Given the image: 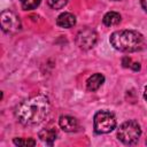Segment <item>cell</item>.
I'll list each match as a JSON object with an SVG mask.
<instances>
[{
  "label": "cell",
  "instance_id": "obj_1",
  "mask_svg": "<svg viewBox=\"0 0 147 147\" xmlns=\"http://www.w3.org/2000/svg\"><path fill=\"white\" fill-rule=\"evenodd\" d=\"M49 109L48 99L44 95H37L22 101L16 107L15 115L23 125H37L46 118Z\"/></svg>",
  "mask_w": 147,
  "mask_h": 147
},
{
  "label": "cell",
  "instance_id": "obj_2",
  "mask_svg": "<svg viewBox=\"0 0 147 147\" xmlns=\"http://www.w3.org/2000/svg\"><path fill=\"white\" fill-rule=\"evenodd\" d=\"M111 46L121 52H136L144 45L141 33L134 30H119L111 33L109 39Z\"/></svg>",
  "mask_w": 147,
  "mask_h": 147
},
{
  "label": "cell",
  "instance_id": "obj_3",
  "mask_svg": "<svg viewBox=\"0 0 147 147\" xmlns=\"http://www.w3.org/2000/svg\"><path fill=\"white\" fill-rule=\"evenodd\" d=\"M141 134V129L138 122L127 121L124 122L117 130V138L124 145H134L139 140Z\"/></svg>",
  "mask_w": 147,
  "mask_h": 147
},
{
  "label": "cell",
  "instance_id": "obj_4",
  "mask_svg": "<svg viewBox=\"0 0 147 147\" xmlns=\"http://www.w3.org/2000/svg\"><path fill=\"white\" fill-rule=\"evenodd\" d=\"M116 127L114 114L107 110H100L94 115V131L99 134L108 133Z\"/></svg>",
  "mask_w": 147,
  "mask_h": 147
},
{
  "label": "cell",
  "instance_id": "obj_5",
  "mask_svg": "<svg viewBox=\"0 0 147 147\" xmlns=\"http://www.w3.org/2000/svg\"><path fill=\"white\" fill-rule=\"evenodd\" d=\"M0 22H1V29L3 32L8 34H15L21 30V20L18 16L10 11V10H3L0 14Z\"/></svg>",
  "mask_w": 147,
  "mask_h": 147
},
{
  "label": "cell",
  "instance_id": "obj_6",
  "mask_svg": "<svg viewBox=\"0 0 147 147\" xmlns=\"http://www.w3.org/2000/svg\"><path fill=\"white\" fill-rule=\"evenodd\" d=\"M98 40L96 32L91 28H85L80 30L76 36V44L80 49H91Z\"/></svg>",
  "mask_w": 147,
  "mask_h": 147
},
{
  "label": "cell",
  "instance_id": "obj_7",
  "mask_svg": "<svg viewBox=\"0 0 147 147\" xmlns=\"http://www.w3.org/2000/svg\"><path fill=\"white\" fill-rule=\"evenodd\" d=\"M59 124L60 127L65 132H75L78 129V121L72 116H61Z\"/></svg>",
  "mask_w": 147,
  "mask_h": 147
},
{
  "label": "cell",
  "instance_id": "obj_8",
  "mask_svg": "<svg viewBox=\"0 0 147 147\" xmlns=\"http://www.w3.org/2000/svg\"><path fill=\"white\" fill-rule=\"evenodd\" d=\"M56 24L60 28H72L76 24V17L71 13H62L57 16Z\"/></svg>",
  "mask_w": 147,
  "mask_h": 147
},
{
  "label": "cell",
  "instance_id": "obj_9",
  "mask_svg": "<svg viewBox=\"0 0 147 147\" xmlns=\"http://www.w3.org/2000/svg\"><path fill=\"white\" fill-rule=\"evenodd\" d=\"M103 82H105L103 75H101V74H94V75H92L87 79V82H86V88L88 91L94 92V91H96L103 84Z\"/></svg>",
  "mask_w": 147,
  "mask_h": 147
},
{
  "label": "cell",
  "instance_id": "obj_10",
  "mask_svg": "<svg viewBox=\"0 0 147 147\" xmlns=\"http://www.w3.org/2000/svg\"><path fill=\"white\" fill-rule=\"evenodd\" d=\"M56 131L54 129H44L39 132L38 137L40 138L41 141L46 142L47 145H53V141L56 139Z\"/></svg>",
  "mask_w": 147,
  "mask_h": 147
},
{
  "label": "cell",
  "instance_id": "obj_11",
  "mask_svg": "<svg viewBox=\"0 0 147 147\" xmlns=\"http://www.w3.org/2000/svg\"><path fill=\"white\" fill-rule=\"evenodd\" d=\"M102 22L105 25L107 26H114V25H117L119 22H121V15L116 11H108L103 18H102Z\"/></svg>",
  "mask_w": 147,
  "mask_h": 147
},
{
  "label": "cell",
  "instance_id": "obj_12",
  "mask_svg": "<svg viewBox=\"0 0 147 147\" xmlns=\"http://www.w3.org/2000/svg\"><path fill=\"white\" fill-rule=\"evenodd\" d=\"M13 142H14L16 146H20V147H30V146H34V145H36V141H34L32 138H28V139L15 138V139L13 140Z\"/></svg>",
  "mask_w": 147,
  "mask_h": 147
},
{
  "label": "cell",
  "instance_id": "obj_13",
  "mask_svg": "<svg viewBox=\"0 0 147 147\" xmlns=\"http://www.w3.org/2000/svg\"><path fill=\"white\" fill-rule=\"evenodd\" d=\"M41 0H21V5L22 8L24 10H30V9H34L39 6Z\"/></svg>",
  "mask_w": 147,
  "mask_h": 147
},
{
  "label": "cell",
  "instance_id": "obj_14",
  "mask_svg": "<svg viewBox=\"0 0 147 147\" xmlns=\"http://www.w3.org/2000/svg\"><path fill=\"white\" fill-rule=\"evenodd\" d=\"M46 1H47L48 6L51 8H53V9H61V8H63L68 3L69 0H46Z\"/></svg>",
  "mask_w": 147,
  "mask_h": 147
},
{
  "label": "cell",
  "instance_id": "obj_15",
  "mask_svg": "<svg viewBox=\"0 0 147 147\" xmlns=\"http://www.w3.org/2000/svg\"><path fill=\"white\" fill-rule=\"evenodd\" d=\"M122 64H123L124 68L131 67V59H130L129 56H124V57L122 59Z\"/></svg>",
  "mask_w": 147,
  "mask_h": 147
},
{
  "label": "cell",
  "instance_id": "obj_16",
  "mask_svg": "<svg viewBox=\"0 0 147 147\" xmlns=\"http://www.w3.org/2000/svg\"><path fill=\"white\" fill-rule=\"evenodd\" d=\"M131 68L134 70V71H139L140 70V64L139 63H131Z\"/></svg>",
  "mask_w": 147,
  "mask_h": 147
},
{
  "label": "cell",
  "instance_id": "obj_17",
  "mask_svg": "<svg viewBox=\"0 0 147 147\" xmlns=\"http://www.w3.org/2000/svg\"><path fill=\"white\" fill-rule=\"evenodd\" d=\"M140 2H141V7L147 11V0H141Z\"/></svg>",
  "mask_w": 147,
  "mask_h": 147
},
{
  "label": "cell",
  "instance_id": "obj_18",
  "mask_svg": "<svg viewBox=\"0 0 147 147\" xmlns=\"http://www.w3.org/2000/svg\"><path fill=\"white\" fill-rule=\"evenodd\" d=\"M144 98L147 100V86L145 87V92H144Z\"/></svg>",
  "mask_w": 147,
  "mask_h": 147
},
{
  "label": "cell",
  "instance_id": "obj_19",
  "mask_svg": "<svg viewBox=\"0 0 147 147\" xmlns=\"http://www.w3.org/2000/svg\"><path fill=\"white\" fill-rule=\"evenodd\" d=\"M114 1H118V0H114Z\"/></svg>",
  "mask_w": 147,
  "mask_h": 147
}]
</instances>
